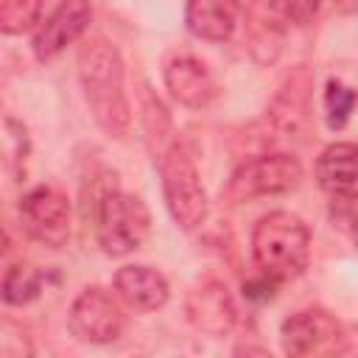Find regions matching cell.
Instances as JSON below:
<instances>
[{"mask_svg":"<svg viewBox=\"0 0 358 358\" xmlns=\"http://www.w3.org/2000/svg\"><path fill=\"white\" fill-rule=\"evenodd\" d=\"M78 78L95 123L109 137H123L131 123L129 98L123 90V59L103 36H90L78 48Z\"/></svg>","mask_w":358,"mask_h":358,"instance_id":"cell-1","label":"cell"},{"mask_svg":"<svg viewBox=\"0 0 358 358\" xmlns=\"http://www.w3.org/2000/svg\"><path fill=\"white\" fill-rule=\"evenodd\" d=\"M252 255L257 271L280 282H288L299 277L310 260V232L299 215L274 210L255 224Z\"/></svg>","mask_w":358,"mask_h":358,"instance_id":"cell-2","label":"cell"},{"mask_svg":"<svg viewBox=\"0 0 358 358\" xmlns=\"http://www.w3.org/2000/svg\"><path fill=\"white\" fill-rule=\"evenodd\" d=\"M151 232V213L140 196L106 190L95 201V235L106 255L123 257L145 243Z\"/></svg>","mask_w":358,"mask_h":358,"instance_id":"cell-3","label":"cell"},{"mask_svg":"<svg viewBox=\"0 0 358 358\" xmlns=\"http://www.w3.org/2000/svg\"><path fill=\"white\" fill-rule=\"evenodd\" d=\"M162 176V193L171 218L182 229H196L207 218V193L190 154L179 143H168L157 159Z\"/></svg>","mask_w":358,"mask_h":358,"instance_id":"cell-4","label":"cell"},{"mask_svg":"<svg viewBox=\"0 0 358 358\" xmlns=\"http://www.w3.org/2000/svg\"><path fill=\"white\" fill-rule=\"evenodd\" d=\"M302 182V165L291 154H263L241 162L227 185V199L252 201L260 196H280Z\"/></svg>","mask_w":358,"mask_h":358,"instance_id":"cell-5","label":"cell"},{"mask_svg":"<svg viewBox=\"0 0 358 358\" xmlns=\"http://www.w3.org/2000/svg\"><path fill=\"white\" fill-rule=\"evenodd\" d=\"M20 221L34 241L62 249L70 238V201L62 190L39 185L20 199Z\"/></svg>","mask_w":358,"mask_h":358,"instance_id":"cell-6","label":"cell"},{"mask_svg":"<svg viewBox=\"0 0 358 358\" xmlns=\"http://www.w3.org/2000/svg\"><path fill=\"white\" fill-rule=\"evenodd\" d=\"M70 330L90 344H109L123 333V313L103 288H84L70 305Z\"/></svg>","mask_w":358,"mask_h":358,"instance_id":"cell-7","label":"cell"},{"mask_svg":"<svg viewBox=\"0 0 358 358\" xmlns=\"http://www.w3.org/2000/svg\"><path fill=\"white\" fill-rule=\"evenodd\" d=\"M341 324L324 310H299L280 327V341L288 355H327L341 350Z\"/></svg>","mask_w":358,"mask_h":358,"instance_id":"cell-8","label":"cell"},{"mask_svg":"<svg viewBox=\"0 0 358 358\" xmlns=\"http://www.w3.org/2000/svg\"><path fill=\"white\" fill-rule=\"evenodd\" d=\"M92 20V6L90 0H62L34 31V53L36 59L48 62L59 56L67 45H73L90 25Z\"/></svg>","mask_w":358,"mask_h":358,"instance_id":"cell-9","label":"cell"},{"mask_svg":"<svg viewBox=\"0 0 358 358\" xmlns=\"http://www.w3.org/2000/svg\"><path fill=\"white\" fill-rule=\"evenodd\" d=\"M235 316H238L235 302H232L227 285L218 282V280L201 282L187 296V319L196 330H201L207 336L229 333L232 324H235Z\"/></svg>","mask_w":358,"mask_h":358,"instance_id":"cell-10","label":"cell"},{"mask_svg":"<svg viewBox=\"0 0 358 358\" xmlns=\"http://www.w3.org/2000/svg\"><path fill=\"white\" fill-rule=\"evenodd\" d=\"M165 87L173 101L187 109H201L215 98V81L210 70L193 56H176L165 64Z\"/></svg>","mask_w":358,"mask_h":358,"instance_id":"cell-11","label":"cell"},{"mask_svg":"<svg viewBox=\"0 0 358 358\" xmlns=\"http://www.w3.org/2000/svg\"><path fill=\"white\" fill-rule=\"evenodd\" d=\"M115 291L129 308H134L140 313L157 310L168 302L165 277L157 268H148V266H123L115 274Z\"/></svg>","mask_w":358,"mask_h":358,"instance_id":"cell-12","label":"cell"},{"mask_svg":"<svg viewBox=\"0 0 358 358\" xmlns=\"http://www.w3.org/2000/svg\"><path fill=\"white\" fill-rule=\"evenodd\" d=\"M241 14V0H187L185 22L193 36L204 42H224L232 36Z\"/></svg>","mask_w":358,"mask_h":358,"instance_id":"cell-13","label":"cell"},{"mask_svg":"<svg viewBox=\"0 0 358 358\" xmlns=\"http://www.w3.org/2000/svg\"><path fill=\"white\" fill-rule=\"evenodd\" d=\"M316 182L327 193L358 187V143H333L316 159Z\"/></svg>","mask_w":358,"mask_h":358,"instance_id":"cell-14","label":"cell"},{"mask_svg":"<svg viewBox=\"0 0 358 358\" xmlns=\"http://www.w3.org/2000/svg\"><path fill=\"white\" fill-rule=\"evenodd\" d=\"M42 291V271H36L34 266H11L3 277V299L8 305H25L31 299H36Z\"/></svg>","mask_w":358,"mask_h":358,"instance_id":"cell-15","label":"cell"},{"mask_svg":"<svg viewBox=\"0 0 358 358\" xmlns=\"http://www.w3.org/2000/svg\"><path fill=\"white\" fill-rule=\"evenodd\" d=\"M358 106V92L341 81H327L324 90V115H327V126L330 129H344L352 109Z\"/></svg>","mask_w":358,"mask_h":358,"instance_id":"cell-16","label":"cell"},{"mask_svg":"<svg viewBox=\"0 0 358 358\" xmlns=\"http://www.w3.org/2000/svg\"><path fill=\"white\" fill-rule=\"evenodd\" d=\"M42 0H0V28L3 34H22L39 22Z\"/></svg>","mask_w":358,"mask_h":358,"instance_id":"cell-17","label":"cell"},{"mask_svg":"<svg viewBox=\"0 0 358 358\" xmlns=\"http://www.w3.org/2000/svg\"><path fill=\"white\" fill-rule=\"evenodd\" d=\"M266 6L277 20L294 25H305L319 11V0H266Z\"/></svg>","mask_w":358,"mask_h":358,"instance_id":"cell-18","label":"cell"},{"mask_svg":"<svg viewBox=\"0 0 358 358\" xmlns=\"http://www.w3.org/2000/svg\"><path fill=\"white\" fill-rule=\"evenodd\" d=\"M333 221L350 232V238L355 241L358 246V193L355 190H347V193H333Z\"/></svg>","mask_w":358,"mask_h":358,"instance_id":"cell-19","label":"cell"},{"mask_svg":"<svg viewBox=\"0 0 358 358\" xmlns=\"http://www.w3.org/2000/svg\"><path fill=\"white\" fill-rule=\"evenodd\" d=\"M280 285H282L280 280H274V277L257 271L249 282H243V294H246V299H252V302H266V299H271V296L277 294Z\"/></svg>","mask_w":358,"mask_h":358,"instance_id":"cell-20","label":"cell"}]
</instances>
